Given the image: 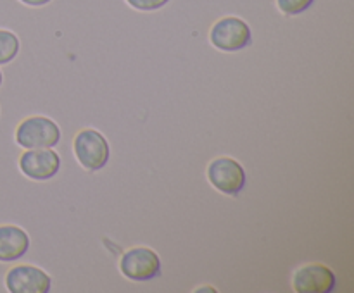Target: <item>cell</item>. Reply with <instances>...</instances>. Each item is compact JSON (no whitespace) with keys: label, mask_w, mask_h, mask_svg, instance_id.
Instances as JSON below:
<instances>
[{"label":"cell","mask_w":354,"mask_h":293,"mask_svg":"<svg viewBox=\"0 0 354 293\" xmlns=\"http://www.w3.org/2000/svg\"><path fill=\"white\" fill-rule=\"evenodd\" d=\"M17 168L33 181H48L61 169V155L54 148H28L17 159Z\"/></svg>","instance_id":"6"},{"label":"cell","mask_w":354,"mask_h":293,"mask_svg":"<svg viewBox=\"0 0 354 293\" xmlns=\"http://www.w3.org/2000/svg\"><path fill=\"white\" fill-rule=\"evenodd\" d=\"M120 271L130 281H151L161 276V257L149 247H133L121 255Z\"/></svg>","instance_id":"5"},{"label":"cell","mask_w":354,"mask_h":293,"mask_svg":"<svg viewBox=\"0 0 354 293\" xmlns=\"http://www.w3.org/2000/svg\"><path fill=\"white\" fill-rule=\"evenodd\" d=\"M14 141L21 148H54L61 141V128L45 116H30L14 131Z\"/></svg>","instance_id":"2"},{"label":"cell","mask_w":354,"mask_h":293,"mask_svg":"<svg viewBox=\"0 0 354 293\" xmlns=\"http://www.w3.org/2000/svg\"><path fill=\"white\" fill-rule=\"evenodd\" d=\"M73 154L86 172H97L106 168L109 162V141L99 130L85 128L78 131L73 140Z\"/></svg>","instance_id":"1"},{"label":"cell","mask_w":354,"mask_h":293,"mask_svg":"<svg viewBox=\"0 0 354 293\" xmlns=\"http://www.w3.org/2000/svg\"><path fill=\"white\" fill-rule=\"evenodd\" d=\"M317 0H275V6L280 14L283 16H299V14L306 12Z\"/></svg>","instance_id":"11"},{"label":"cell","mask_w":354,"mask_h":293,"mask_svg":"<svg viewBox=\"0 0 354 293\" xmlns=\"http://www.w3.org/2000/svg\"><path fill=\"white\" fill-rule=\"evenodd\" d=\"M19 50V37L7 28H0V65L10 64L17 57Z\"/></svg>","instance_id":"10"},{"label":"cell","mask_w":354,"mask_h":293,"mask_svg":"<svg viewBox=\"0 0 354 293\" xmlns=\"http://www.w3.org/2000/svg\"><path fill=\"white\" fill-rule=\"evenodd\" d=\"M335 286V272L320 262L303 265L292 274V290L296 293H332Z\"/></svg>","instance_id":"8"},{"label":"cell","mask_w":354,"mask_h":293,"mask_svg":"<svg viewBox=\"0 0 354 293\" xmlns=\"http://www.w3.org/2000/svg\"><path fill=\"white\" fill-rule=\"evenodd\" d=\"M30 248V236L16 224H0V262H14Z\"/></svg>","instance_id":"9"},{"label":"cell","mask_w":354,"mask_h":293,"mask_svg":"<svg viewBox=\"0 0 354 293\" xmlns=\"http://www.w3.org/2000/svg\"><path fill=\"white\" fill-rule=\"evenodd\" d=\"M201 290H209V292H216L213 286H199V288H196V292H201Z\"/></svg>","instance_id":"14"},{"label":"cell","mask_w":354,"mask_h":293,"mask_svg":"<svg viewBox=\"0 0 354 293\" xmlns=\"http://www.w3.org/2000/svg\"><path fill=\"white\" fill-rule=\"evenodd\" d=\"M17 2H21L26 7H44V6H48L52 0H17Z\"/></svg>","instance_id":"13"},{"label":"cell","mask_w":354,"mask_h":293,"mask_svg":"<svg viewBox=\"0 0 354 293\" xmlns=\"http://www.w3.org/2000/svg\"><path fill=\"white\" fill-rule=\"evenodd\" d=\"M3 285L9 293H48L52 278L37 265L19 264L6 272Z\"/></svg>","instance_id":"7"},{"label":"cell","mask_w":354,"mask_h":293,"mask_svg":"<svg viewBox=\"0 0 354 293\" xmlns=\"http://www.w3.org/2000/svg\"><path fill=\"white\" fill-rule=\"evenodd\" d=\"M209 43L220 52H241L251 47L252 31L248 21L237 16L218 19L209 30Z\"/></svg>","instance_id":"3"},{"label":"cell","mask_w":354,"mask_h":293,"mask_svg":"<svg viewBox=\"0 0 354 293\" xmlns=\"http://www.w3.org/2000/svg\"><path fill=\"white\" fill-rule=\"evenodd\" d=\"M124 2L138 12H156L168 6L171 0H124Z\"/></svg>","instance_id":"12"},{"label":"cell","mask_w":354,"mask_h":293,"mask_svg":"<svg viewBox=\"0 0 354 293\" xmlns=\"http://www.w3.org/2000/svg\"><path fill=\"white\" fill-rule=\"evenodd\" d=\"M206 176L214 190L228 196H237L248 183L245 169L237 159L216 157L207 164Z\"/></svg>","instance_id":"4"},{"label":"cell","mask_w":354,"mask_h":293,"mask_svg":"<svg viewBox=\"0 0 354 293\" xmlns=\"http://www.w3.org/2000/svg\"><path fill=\"white\" fill-rule=\"evenodd\" d=\"M3 85V72H2V69H0V86Z\"/></svg>","instance_id":"15"}]
</instances>
